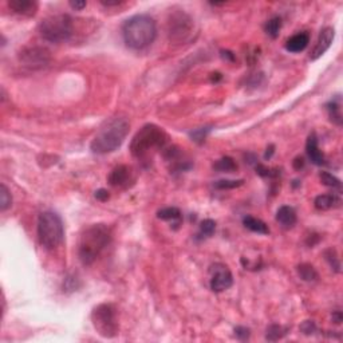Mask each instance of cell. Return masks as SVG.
<instances>
[{
	"label": "cell",
	"instance_id": "34",
	"mask_svg": "<svg viewBox=\"0 0 343 343\" xmlns=\"http://www.w3.org/2000/svg\"><path fill=\"white\" fill-rule=\"evenodd\" d=\"M95 199L97 200H100V201H108L109 200V197H110V194H109V192L106 189H104V188H101V189H98V190H95Z\"/></svg>",
	"mask_w": 343,
	"mask_h": 343
},
{
	"label": "cell",
	"instance_id": "24",
	"mask_svg": "<svg viewBox=\"0 0 343 343\" xmlns=\"http://www.w3.org/2000/svg\"><path fill=\"white\" fill-rule=\"evenodd\" d=\"M264 30H266L267 35L271 36L272 39L278 38L280 30H282V19H280L279 16H274L272 19H270V20L266 23Z\"/></svg>",
	"mask_w": 343,
	"mask_h": 343
},
{
	"label": "cell",
	"instance_id": "1",
	"mask_svg": "<svg viewBox=\"0 0 343 343\" xmlns=\"http://www.w3.org/2000/svg\"><path fill=\"white\" fill-rule=\"evenodd\" d=\"M157 36V24L152 16L146 14L134 15L123 23L122 38L131 50H144L149 47Z\"/></svg>",
	"mask_w": 343,
	"mask_h": 343
},
{
	"label": "cell",
	"instance_id": "15",
	"mask_svg": "<svg viewBox=\"0 0 343 343\" xmlns=\"http://www.w3.org/2000/svg\"><path fill=\"white\" fill-rule=\"evenodd\" d=\"M310 43V35L307 32H298L286 42V50L289 53H302Z\"/></svg>",
	"mask_w": 343,
	"mask_h": 343
},
{
	"label": "cell",
	"instance_id": "20",
	"mask_svg": "<svg viewBox=\"0 0 343 343\" xmlns=\"http://www.w3.org/2000/svg\"><path fill=\"white\" fill-rule=\"evenodd\" d=\"M296 271H298L299 278L302 280H304V282H315V280H318V278H319V275H318V272H316V270L314 268V266L308 264V263L299 264Z\"/></svg>",
	"mask_w": 343,
	"mask_h": 343
},
{
	"label": "cell",
	"instance_id": "16",
	"mask_svg": "<svg viewBox=\"0 0 343 343\" xmlns=\"http://www.w3.org/2000/svg\"><path fill=\"white\" fill-rule=\"evenodd\" d=\"M276 220L285 228H292L296 224V213L293 211V208L288 207V205H283L276 212Z\"/></svg>",
	"mask_w": 343,
	"mask_h": 343
},
{
	"label": "cell",
	"instance_id": "18",
	"mask_svg": "<svg viewBox=\"0 0 343 343\" xmlns=\"http://www.w3.org/2000/svg\"><path fill=\"white\" fill-rule=\"evenodd\" d=\"M339 199L335 194H321L318 196L314 201L316 209L319 211H329L331 208H335L339 205Z\"/></svg>",
	"mask_w": 343,
	"mask_h": 343
},
{
	"label": "cell",
	"instance_id": "35",
	"mask_svg": "<svg viewBox=\"0 0 343 343\" xmlns=\"http://www.w3.org/2000/svg\"><path fill=\"white\" fill-rule=\"evenodd\" d=\"M70 4V7H71L72 9H77V11H81V9H83L86 7V1H70L68 3Z\"/></svg>",
	"mask_w": 343,
	"mask_h": 343
},
{
	"label": "cell",
	"instance_id": "19",
	"mask_svg": "<svg viewBox=\"0 0 343 343\" xmlns=\"http://www.w3.org/2000/svg\"><path fill=\"white\" fill-rule=\"evenodd\" d=\"M157 217L160 220H165V222H174V228L180 226L181 223V212L180 209L176 207H168L160 209L157 212Z\"/></svg>",
	"mask_w": 343,
	"mask_h": 343
},
{
	"label": "cell",
	"instance_id": "30",
	"mask_svg": "<svg viewBox=\"0 0 343 343\" xmlns=\"http://www.w3.org/2000/svg\"><path fill=\"white\" fill-rule=\"evenodd\" d=\"M244 184V180H219L215 182V188L217 189H235Z\"/></svg>",
	"mask_w": 343,
	"mask_h": 343
},
{
	"label": "cell",
	"instance_id": "6",
	"mask_svg": "<svg viewBox=\"0 0 343 343\" xmlns=\"http://www.w3.org/2000/svg\"><path fill=\"white\" fill-rule=\"evenodd\" d=\"M72 19L66 14L51 15L43 19L39 24V34L50 43H63L72 36Z\"/></svg>",
	"mask_w": 343,
	"mask_h": 343
},
{
	"label": "cell",
	"instance_id": "4",
	"mask_svg": "<svg viewBox=\"0 0 343 343\" xmlns=\"http://www.w3.org/2000/svg\"><path fill=\"white\" fill-rule=\"evenodd\" d=\"M167 131L154 123H148L137 131L130 142V153L138 160L149 158L150 153L164 150L168 144Z\"/></svg>",
	"mask_w": 343,
	"mask_h": 343
},
{
	"label": "cell",
	"instance_id": "17",
	"mask_svg": "<svg viewBox=\"0 0 343 343\" xmlns=\"http://www.w3.org/2000/svg\"><path fill=\"white\" fill-rule=\"evenodd\" d=\"M243 224L247 229L252 230L255 233H259V235H268L270 233V228L267 226L266 223L260 220V219H256L253 216H245L243 219Z\"/></svg>",
	"mask_w": 343,
	"mask_h": 343
},
{
	"label": "cell",
	"instance_id": "31",
	"mask_svg": "<svg viewBox=\"0 0 343 343\" xmlns=\"http://www.w3.org/2000/svg\"><path fill=\"white\" fill-rule=\"evenodd\" d=\"M209 131H211V127H200V129H194V130H192L189 133V137L194 141V142H197V144H203L204 141H205V138L208 137V134H209Z\"/></svg>",
	"mask_w": 343,
	"mask_h": 343
},
{
	"label": "cell",
	"instance_id": "11",
	"mask_svg": "<svg viewBox=\"0 0 343 343\" xmlns=\"http://www.w3.org/2000/svg\"><path fill=\"white\" fill-rule=\"evenodd\" d=\"M109 184L114 188L119 189H127L136 182V174L134 171L127 165H118L110 172L108 177Z\"/></svg>",
	"mask_w": 343,
	"mask_h": 343
},
{
	"label": "cell",
	"instance_id": "36",
	"mask_svg": "<svg viewBox=\"0 0 343 343\" xmlns=\"http://www.w3.org/2000/svg\"><path fill=\"white\" fill-rule=\"evenodd\" d=\"M101 4L105 5V7H115V5H119L122 4V1H119V0H101Z\"/></svg>",
	"mask_w": 343,
	"mask_h": 343
},
{
	"label": "cell",
	"instance_id": "40",
	"mask_svg": "<svg viewBox=\"0 0 343 343\" xmlns=\"http://www.w3.org/2000/svg\"><path fill=\"white\" fill-rule=\"evenodd\" d=\"M222 57L224 59L227 58V59H229V60H235V55L232 54L230 51H224V50H223L222 51Z\"/></svg>",
	"mask_w": 343,
	"mask_h": 343
},
{
	"label": "cell",
	"instance_id": "23",
	"mask_svg": "<svg viewBox=\"0 0 343 343\" xmlns=\"http://www.w3.org/2000/svg\"><path fill=\"white\" fill-rule=\"evenodd\" d=\"M327 112H329L330 119L337 123V125H342V114H341V104L338 101H331L326 105Z\"/></svg>",
	"mask_w": 343,
	"mask_h": 343
},
{
	"label": "cell",
	"instance_id": "33",
	"mask_svg": "<svg viewBox=\"0 0 343 343\" xmlns=\"http://www.w3.org/2000/svg\"><path fill=\"white\" fill-rule=\"evenodd\" d=\"M235 335L240 341H247V339H249V335H251V330L247 329V327H243V326H239V327L235 329Z\"/></svg>",
	"mask_w": 343,
	"mask_h": 343
},
{
	"label": "cell",
	"instance_id": "22",
	"mask_svg": "<svg viewBox=\"0 0 343 343\" xmlns=\"http://www.w3.org/2000/svg\"><path fill=\"white\" fill-rule=\"evenodd\" d=\"M288 329L280 325H271L266 331V339L270 342H276L287 334Z\"/></svg>",
	"mask_w": 343,
	"mask_h": 343
},
{
	"label": "cell",
	"instance_id": "26",
	"mask_svg": "<svg viewBox=\"0 0 343 343\" xmlns=\"http://www.w3.org/2000/svg\"><path fill=\"white\" fill-rule=\"evenodd\" d=\"M319 178H321L322 184L326 186H330V188H335V189H341L342 186V182L339 178H337L335 176H333L329 172H322L319 174Z\"/></svg>",
	"mask_w": 343,
	"mask_h": 343
},
{
	"label": "cell",
	"instance_id": "14",
	"mask_svg": "<svg viewBox=\"0 0 343 343\" xmlns=\"http://www.w3.org/2000/svg\"><path fill=\"white\" fill-rule=\"evenodd\" d=\"M306 153H307L310 161H311L314 165L321 167V165L325 164V156H323V153L319 150V146H318V137H316V134L314 131L308 136L307 142H306Z\"/></svg>",
	"mask_w": 343,
	"mask_h": 343
},
{
	"label": "cell",
	"instance_id": "32",
	"mask_svg": "<svg viewBox=\"0 0 343 343\" xmlns=\"http://www.w3.org/2000/svg\"><path fill=\"white\" fill-rule=\"evenodd\" d=\"M300 331L304 335H311L316 333V325L312 321H304L300 325Z\"/></svg>",
	"mask_w": 343,
	"mask_h": 343
},
{
	"label": "cell",
	"instance_id": "10",
	"mask_svg": "<svg viewBox=\"0 0 343 343\" xmlns=\"http://www.w3.org/2000/svg\"><path fill=\"white\" fill-rule=\"evenodd\" d=\"M211 272V280H209V286L213 292H223L230 288V286L233 285V276L232 272L226 264L222 263H216L209 268Z\"/></svg>",
	"mask_w": 343,
	"mask_h": 343
},
{
	"label": "cell",
	"instance_id": "5",
	"mask_svg": "<svg viewBox=\"0 0 343 343\" xmlns=\"http://www.w3.org/2000/svg\"><path fill=\"white\" fill-rule=\"evenodd\" d=\"M64 237L63 222L58 213L46 211L38 219V239L43 248L53 251L62 244Z\"/></svg>",
	"mask_w": 343,
	"mask_h": 343
},
{
	"label": "cell",
	"instance_id": "21",
	"mask_svg": "<svg viewBox=\"0 0 343 343\" xmlns=\"http://www.w3.org/2000/svg\"><path fill=\"white\" fill-rule=\"evenodd\" d=\"M213 169L217 172H223V173H232L237 169V165L233 158L226 156V157L219 158L216 163L213 164Z\"/></svg>",
	"mask_w": 343,
	"mask_h": 343
},
{
	"label": "cell",
	"instance_id": "8",
	"mask_svg": "<svg viewBox=\"0 0 343 343\" xmlns=\"http://www.w3.org/2000/svg\"><path fill=\"white\" fill-rule=\"evenodd\" d=\"M193 28V20L184 11H176L169 16L168 34H169V39L174 43H184L186 39H189Z\"/></svg>",
	"mask_w": 343,
	"mask_h": 343
},
{
	"label": "cell",
	"instance_id": "7",
	"mask_svg": "<svg viewBox=\"0 0 343 343\" xmlns=\"http://www.w3.org/2000/svg\"><path fill=\"white\" fill-rule=\"evenodd\" d=\"M91 322L97 333L104 338H114L118 335L117 308L112 303L98 304L91 312Z\"/></svg>",
	"mask_w": 343,
	"mask_h": 343
},
{
	"label": "cell",
	"instance_id": "9",
	"mask_svg": "<svg viewBox=\"0 0 343 343\" xmlns=\"http://www.w3.org/2000/svg\"><path fill=\"white\" fill-rule=\"evenodd\" d=\"M18 58L19 62L24 66L38 70V68L46 67L50 63L51 54L50 51L42 46H28L19 53Z\"/></svg>",
	"mask_w": 343,
	"mask_h": 343
},
{
	"label": "cell",
	"instance_id": "38",
	"mask_svg": "<svg viewBox=\"0 0 343 343\" xmlns=\"http://www.w3.org/2000/svg\"><path fill=\"white\" fill-rule=\"evenodd\" d=\"M342 319H343L342 312H341V311L333 312V322H334V323L339 325V323H342Z\"/></svg>",
	"mask_w": 343,
	"mask_h": 343
},
{
	"label": "cell",
	"instance_id": "2",
	"mask_svg": "<svg viewBox=\"0 0 343 343\" xmlns=\"http://www.w3.org/2000/svg\"><path fill=\"white\" fill-rule=\"evenodd\" d=\"M113 233L106 224H91L81 233L78 256L83 266H91L112 241Z\"/></svg>",
	"mask_w": 343,
	"mask_h": 343
},
{
	"label": "cell",
	"instance_id": "12",
	"mask_svg": "<svg viewBox=\"0 0 343 343\" xmlns=\"http://www.w3.org/2000/svg\"><path fill=\"white\" fill-rule=\"evenodd\" d=\"M334 36H335L334 28L333 27L323 28V30L321 31V34H319L318 41H316L315 47L312 49L310 59H311V60H316V59L321 58L322 55L325 54L326 51L329 50L330 47H331V43H333V41H334Z\"/></svg>",
	"mask_w": 343,
	"mask_h": 343
},
{
	"label": "cell",
	"instance_id": "3",
	"mask_svg": "<svg viewBox=\"0 0 343 343\" xmlns=\"http://www.w3.org/2000/svg\"><path fill=\"white\" fill-rule=\"evenodd\" d=\"M129 122L126 118H110L100 127L90 144V149L94 154L113 153L121 148L129 133Z\"/></svg>",
	"mask_w": 343,
	"mask_h": 343
},
{
	"label": "cell",
	"instance_id": "25",
	"mask_svg": "<svg viewBox=\"0 0 343 343\" xmlns=\"http://www.w3.org/2000/svg\"><path fill=\"white\" fill-rule=\"evenodd\" d=\"M215 232H216V223L211 219H207L200 224V230L197 236L200 239H207V237H211Z\"/></svg>",
	"mask_w": 343,
	"mask_h": 343
},
{
	"label": "cell",
	"instance_id": "13",
	"mask_svg": "<svg viewBox=\"0 0 343 343\" xmlns=\"http://www.w3.org/2000/svg\"><path fill=\"white\" fill-rule=\"evenodd\" d=\"M8 7L23 16H34L39 8V3L35 0H9Z\"/></svg>",
	"mask_w": 343,
	"mask_h": 343
},
{
	"label": "cell",
	"instance_id": "39",
	"mask_svg": "<svg viewBox=\"0 0 343 343\" xmlns=\"http://www.w3.org/2000/svg\"><path fill=\"white\" fill-rule=\"evenodd\" d=\"M275 146L274 145H270V148H267V152H266V154H264V158L266 160H270V158L272 157V154H274V152H275Z\"/></svg>",
	"mask_w": 343,
	"mask_h": 343
},
{
	"label": "cell",
	"instance_id": "27",
	"mask_svg": "<svg viewBox=\"0 0 343 343\" xmlns=\"http://www.w3.org/2000/svg\"><path fill=\"white\" fill-rule=\"evenodd\" d=\"M12 204V197H11V193H9L8 188L1 184L0 185V209L1 212H5Z\"/></svg>",
	"mask_w": 343,
	"mask_h": 343
},
{
	"label": "cell",
	"instance_id": "29",
	"mask_svg": "<svg viewBox=\"0 0 343 343\" xmlns=\"http://www.w3.org/2000/svg\"><path fill=\"white\" fill-rule=\"evenodd\" d=\"M256 173L259 176L262 177H270V178H275V177L280 176V171L279 169H275V168H268L263 164H256Z\"/></svg>",
	"mask_w": 343,
	"mask_h": 343
},
{
	"label": "cell",
	"instance_id": "28",
	"mask_svg": "<svg viewBox=\"0 0 343 343\" xmlns=\"http://www.w3.org/2000/svg\"><path fill=\"white\" fill-rule=\"evenodd\" d=\"M325 259L329 262L330 267L334 270L335 272H341V260H339L338 255H337V251L333 248L325 251Z\"/></svg>",
	"mask_w": 343,
	"mask_h": 343
},
{
	"label": "cell",
	"instance_id": "37",
	"mask_svg": "<svg viewBox=\"0 0 343 343\" xmlns=\"http://www.w3.org/2000/svg\"><path fill=\"white\" fill-rule=\"evenodd\" d=\"M292 165H293V168L296 169V171H300V169L304 167V160H303L302 157H296L295 160H293Z\"/></svg>",
	"mask_w": 343,
	"mask_h": 343
}]
</instances>
